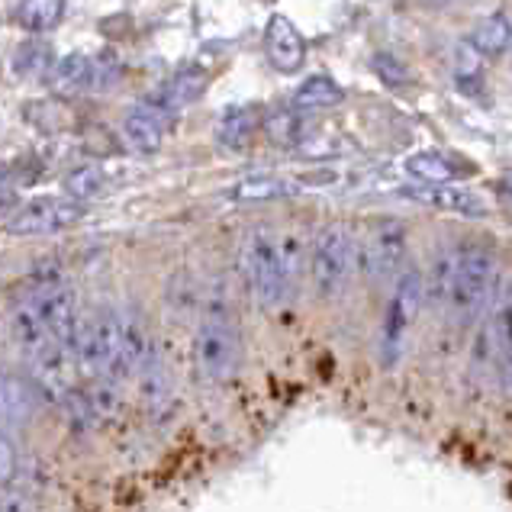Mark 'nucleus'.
Returning a JSON list of instances; mask_svg holds the SVG:
<instances>
[{
	"instance_id": "f257e3e1",
	"label": "nucleus",
	"mask_w": 512,
	"mask_h": 512,
	"mask_svg": "<svg viewBox=\"0 0 512 512\" xmlns=\"http://www.w3.org/2000/svg\"><path fill=\"white\" fill-rule=\"evenodd\" d=\"M197 368L210 384H229L242 364V335L232 316V303L223 290H213L203 303V316L197 326Z\"/></svg>"
},
{
	"instance_id": "f03ea898",
	"label": "nucleus",
	"mask_w": 512,
	"mask_h": 512,
	"mask_svg": "<svg viewBox=\"0 0 512 512\" xmlns=\"http://www.w3.org/2000/svg\"><path fill=\"white\" fill-rule=\"evenodd\" d=\"M496 287V252L490 245H461L455 255V281H451L448 313L458 326H471L490 310Z\"/></svg>"
},
{
	"instance_id": "7ed1b4c3",
	"label": "nucleus",
	"mask_w": 512,
	"mask_h": 512,
	"mask_svg": "<svg viewBox=\"0 0 512 512\" xmlns=\"http://www.w3.org/2000/svg\"><path fill=\"white\" fill-rule=\"evenodd\" d=\"M75 358L87 374L120 384V358H123V313L97 310L91 319H81Z\"/></svg>"
},
{
	"instance_id": "20e7f679",
	"label": "nucleus",
	"mask_w": 512,
	"mask_h": 512,
	"mask_svg": "<svg viewBox=\"0 0 512 512\" xmlns=\"http://www.w3.org/2000/svg\"><path fill=\"white\" fill-rule=\"evenodd\" d=\"M245 277L252 287V297L261 310H274L281 306L287 294V277H284V255L281 242H277L268 229H258L245 242Z\"/></svg>"
},
{
	"instance_id": "39448f33",
	"label": "nucleus",
	"mask_w": 512,
	"mask_h": 512,
	"mask_svg": "<svg viewBox=\"0 0 512 512\" xmlns=\"http://www.w3.org/2000/svg\"><path fill=\"white\" fill-rule=\"evenodd\" d=\"M422 300H426V281H422V274L416 268H406L397 277V287H393V297L384 313V329H380V355H384L387 368L400 361Z\"/></svg>"
},
{
	"instance_id": "423d86ee",
	"label": "nucleus",
	"mask_w": 512,
	"mask_h": 512,
	"mask_svg": "<svg viewBox=\"0 0 512 512\" xmlns=\"http://www.w3.org/2000/svg\"><path fill=\"white\" fill-rule=\"evenodd\" d=\"M351 265H355V242L345 226H329L319 232L310 258V277L316 294L323 300H335L345 290Z\"/></svg>"
},
{
	"instance_id": "0eeeda50",
	"label": "nucleus",
	"mask_w": 512,
	"mask_h": 512,
	"mask_svg": "<svg viewBox=\"0 0 512 512\" xmlns=\"http://www.w3.org/2000/svg\"><path fill=\"white\" fill-rule=\"evenodd\" d=\"M406 261V229L397 219H377L361 242V271L371 284H387Z\"/></svg>"
},
{
	"instance_id": "6e6552de",
	"label": "nucleus",
	"mask_w": 512,
	"mask_h": 512,
	"mask_svg": "<svg viewBox=\"0 0 512 512\" xmlns=\"http://www.w3.org/2000/svg\"><path fill=\"white\" fill-rule=\"evenodd\" d=\"M81 216H84V207L78 200L39 197L7 219V232L10 236H52V232L75 226Z\"/></svg>"
},
{
	"instance_id": "1a4fd4ad",
	"label": "nucleus",
	"mask_w": 512,
	"mask_h": 512,
	"mask_svg": "<svg viewBox=\"0 0 512 512\" xmlns=\"http://www.w3.org/2000/svg\"><path fill=\"white\" fill-rule=\"evenodd\" d=\"M42 323L52 332L55 342H62L71 355L78 348V332H81V316H78V294L65 284H42L33 294Z\"/></svg>"
},
{
	"instance_id": "9d476101",
	"label": "nucleus",
	"mask_w": 512,
	"mask_h": 512,
	"mask_svg": "<svg viewBox=\"0 0 512 512\" xmlns=\"http://www.w3.org/2000/svg\"><path fill=\"white\" fill-rule=\"evenodd\" d=\"M477 348H480V358L500 368L503 384L512 390V287L496 297Z\"/></svg>"
},
{
	"instance_id": "9b49d317",
	"label": "nucleus",
	"mask_w": 512,
	"mask_h": 512,
	"mask_svg": "<svg viewBox=\"0 0 512 512\" xmlns=\"http://www.w3.org/2000/svg\"><path fill=\"white\" fill-rule=\"evenodd\" d=\"M168 110L158 104L155 97H145L139 104L123 116V136L126 142L133 145L136 152L149 155L158 152V145L165 139V120H168Z\"/></svg>"
},
{
	"instance_id": "f8f14e48",
	"label": "nucleus",
	"mask_w": 512,
	"mask_h": 512,
	"mask_svg": "<svg viewBox=\"0 0 512 512\" xmlns=\"http://www.w3.org/2000/svg\"><path fill=\"white\" fill-rule=\"evenodd\" d=\"M265 52H268V62L281 71V75H294V71L303 68V58H306L303 36L297 33L294 23H290L287 17H281V13H274V17L268 20Z\"/></svg>"
},
{
	"instance_id": "ddd939ff",
	"label": "nucleus",
	"mask_w": 512,
	"mask_h": 512,
	"mask_svg": "<svg viewBox=\"0 0 512 512\" xmlns=\"http://www.w3.org/2000/svg\"><path fill=\"white\" fill-rule=\"evenodd\" d=\"M258 126H261L258 107H229L216 123V142L229 152H242L255 139Z\"/></svg>"
},
{
	"instance_id": "4468645a",
	"label": "nucleus",
	"mask_w": 512,
	"mask_h": 512,
	"mask_svg": "<svg viewBox=\"0 0 512 512\" xmlns=\"http://www.w3.org/2000/svg\"><path fill=\"white\" fill-rule=\"evenodd\" d=\"M294 194L297 184H290L287 178H274V174H252V178H242L226 190L232 203H274Z\"/></svg>"
},
{
	"instance_id": "2eb2a0df",
	"label": "nucleus",
	"mask_w": 512,
	"mask_h": 512,
	"mask_svg": "<svg viewBox=\"0 0 512 512\" xmlns=\"http://www.w3.org/2000/svg\"><path fill=\"white\" fill-rule=\"evenodd\" d=\"M409 200L429 203V207L438 210H451V213H464V216H484L487 207L480 203V197L467 194V190H455L448 184H426L422 190H403Z\"/></svg>"
},
{
	"instance_id": "dca6fc26",
	"label": "nucleus",
	"mask_w": 512,
	"mask_h": 512,
	"mask_svg": "<svg viewBox=\"0 0 512 512\" xmlns=\"http://www.w3.org/2000/svg\"><path fill=\"white\" fill-rule=\"evenodd\" d=\"M207 91V71L203 68H184L178 71L162 91H155L152 97L162 104L168 113H178L181 107L194 104V100H200V94Z\"/></svg>"
},
{
	"instance_id": "f3484780",
	"label": "nucleus",
	"mask_w": 512,
	"mask_h": 512,
	"mask_svg": "<svg viewBox=\"0 0 512 512\" xmlns=\"http://www.w3.org/2000/svg\"><path fill=\"white\" fill-rule=\"evenodd\" d=\"M406 174L409 178H416L422 184H451L464 178V174H471L464 165H458L455 158L448 155H438V152H416L406 158Z\"/></svg>"
},
{
	"instance_id": "a211bd4d",
	"label": "nucleus",
	"mask_w": 512,
	"mask_h": 512,
	"mask_svg": "<svg viewBox=\"0 0 512 512\" xmlns=\"http://www.w3.org/2000/svg\"><path fill=\"white\" fill-rule=\"evenodd\" d=\"M52 87H55V94H62V97H75L87 91V87H94V62L81 52L65 55L52 71Z\"/></svg>"
},
{
	"instance_id": "6ab92c4d",
	"label": "nucleus",
	"mask_w": 512,
	"mask_h": 512,
	"mask_svg": "<svg viewBox=\"0 0 512 512\" xmlns=\"http://www.w3.org/2000/svg\"><path fill=\"white\" fill-rule=\"evenodd\" d=\"M29 416V387L0 371V432L23 426Z\"/></svg>"
},
{
	"instance_id": "aec40b11",
	"label": "nucleus",
	"mask_w": 512,
	"mask_h": 512,
	"mask_svg": "<svg viewBox=\"0 0 512 512\" xmlns=\"http://www.w3.org/2000/svg\"><path fill=\"white\" fill-rule=\"evenodd\" d=\"M13 68L26 81H49L55 71V52L46 42H26L17 58H13Z\"/></svg>"
},
{
	"instance_id": "412c9836",
	"label": "nucleus",
	"mask_w": 512,
	"mask_h": 512,
	"mask_svg": "<svg viewBox=\"0 0 512 512\" xmlns=\"http://www.w3.org/2000/svg\"><path fill=\"white\" fill-rule=\"evenodd\" d=\"M65 13V0H23L17 7V23L29 33H49Z\"/></svg>"
},
{
	"instance_id": "4be33fe9",
	"label": "nucleus",
	"mask_w": 512,
	"mask_h": 512,
	"mask_svg": "<svg viewBox=\"0 0 512 512\" xmlns=\"http://www.w3.org/2000/svg\"><path fill=\"white\" fill-rule=\"evenodd\" d=\"M512 42V26L503 13H493V17H484L477 23L474 36H471V46L480 55H500L506 46Z\"/></svg>"
},
{
	"instance_id": "5701e85b",
	"label": "nucleus",
	"mask_w": 512,
	"mask_h": 512,
	"mask_svg": "<svg viewBox=\"0 0 512 512\" xmlns=\"http://www.w3.org/2000/svg\"><path fill=\"white\" fill-rule=\"evenodd\" d=\"M342 100V87L326 75H316L310 81L300 84V91L294 97L297 110H329Z\"/></svg>"
},
{
	"instance_id": "b1692460",
	"label": "nucleus",
	"mask_w": 512,
	"mask_h": 512,
	"mask_svg": "<svg viewBox=\"0 0 512 512\" xmlns=\"http://www.w3.org/2000/svg\"><path fill=\"white\" fill-rule=\"evenodd\" d=\"M455 252H445L432 261V271H429V281H426V300L432 306H448L451 297V281H455Z\"/></svg>"
},
{
	"instance_id": "393cba45",
	"label": "nucleus",
	"mask_w": 512,
	"mask_h": 512,
	"mask_svg": "<svg viewBox=\"0 0 512 512\" xmlns=\"http://www.w3.org/2000/svg\"><path fill=\"white\" fill-rule=\"evenodd\" d=\"M265 133L277 149H294L300 142V120L294 110H274L265 120Z\"/></svg>"
},
{
	"instance_id": "a878e982",
	"label": "nucleus",
	"mask_w": 512,
	"mask_h": 512,
	"mask_svg": "<svg viewBox=\"0 0 512 512\" xmlns=\"http://www.w3.org/2000/svg\"><path fill=\"white\" fill-rule=\"evenodd\" d=\"M65 190H68V197L71 200H94V197H100L104 194V171L100 168H75L65 178Z\"/></svg>"
},
{
	"instance_id": "bb28decb",
	"label": "nucleus",
	"mask_w": 512,
	"mask_h": 512,
	"mask_svg": "<svg viewBox=\"0 0 512 512\" xmlns=\"http://www.w3.org/2000/svg\"><path fill=\"white\" fill-rule=\"evenodd\" d=\"M458 87H461V91H467V94H477V91H480V68H477V58H474V46L461 49Z\"/></svg>"
},
{
	"instance_id": "cd10ccee",
	"label": "nucleus",
	"mask_w": 512,
	"mask_h": 512,
	"mask_svg": "<svg viewBox=\"0 0 512 512\" xmlns=\"http://www.w3.org/2000/svg\"><path fill=\"white\" fill-rule=\"evenodd\" d=\"M17 445L10 442L7 432H0V487H7L13 477H17Z\"/></svg>"
},
{
	"instance_id": "c85d7f7f",
	"label": "nucleus",
	"mask_w": 512,
	"mask_h": 512,
	"mask_svg": "<svg viewBox=\"0 0 512 512\" xmlns=\"http://www.w3.org/2000/svg\"><path fill=\"white\" fill-rule=\"evenodd\" d=\"M0 512H29V496L7 484L0 490Z\"/></svg>"
},
{
	"instance_id": "c756f323",
	"label": "nucleus",
	"mask_w": 512,
	"mask_h": 512,
	"mask_svg": "<svg viewBox=\"0 0 512 512\" xmlns=\"http://www.w3.org/2000/svg\"><path fill=\"white\" fill-rule=\"evenodd\" d=\"M377 71H380V75H384L387 81H393V84H406L409 81V75H406V71H397L400 68V62H397V58H387V55H377Z\"/></svg>"
},
{
	"instance_id": "7c9ffc66",
	"label": "nucleus",
	"mask_w": 512,
	"mask_h": 512,
	"mask_svg": "<svg viewBox=\"0 0 512 512\" xmlns=\"http://www.w3.org/2000/svg\"><path fill=\"white\" fill-rule=\"evenodd\" d=\"M17 200V184H13V174L7 165H0V207H10Z\"/></svg>"
},
{
	"instance_id": "2f4dec72",
	"label": "nucleus",
	"mask_w": 512,
	"mask_h": 512,
	"mask_svg": "<svg viewBox=\"0 0 512 512\" xmlns=\"http://www.w3.org/2000/svg\"><path fill=\"white\" fill-rule=\"evenodd\" d=\"M500 190H503V197L512 200V178H503V181H500Z\"/></svg>"
}]
</instances>
